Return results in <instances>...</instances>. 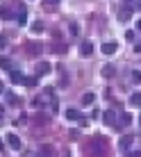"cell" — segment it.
Instances as JSON below:
<instances>
[{"mask_svg": "<svg viewBox=\"0 0 141 157\" xmlns=\"http://www.w3.org/2000/svg\"><path fill=\"white\" fill-rule=\"evenodd\" d=\"M5 141L9 144V148H12V150H21V148H23V141H21V139L16 137L14 132H12V134H7V139H5Z\"/></svg>", "mask_w": 141, "mask_h": 157, "instance_id": "6da1fadb", "label": "cell"}, {"mask_svg": "<svg viewBox=\"0 0 141 157\" xmlns=\"http://www.w3.org/2000/svg\"><path fill=\"white\" fill-rule=\"evenodd\" d=\"M102 121H105L107 125H114V123H116V112L114 109H105L102 112Z\"/></svg>", "mask_w": 141, "mask_h": 157, "instance_id": "7a4b0ae2", "label": "cell"}, {"mask_svg": "<svg viewBox=\"0 0 141 157\" xmlns=\"http://www.w3.org/2000/svg\"><path fill=\"white\" fill-rule=\"evenodd\" d=\"M116 43H114V41H107V43H102V48H100V50H102V55H107V57H109V55H114V52H116Z\"/></svg>", "mask_w": 141, "mask_h": 157, "instance_id": "3957f363", "label": "cell"}, {"mask_svg": "<svg viewBox=\"0 0 141 157\" xmlns=\"http://www.w3.org/2000/svg\"><path fill=\"white\" fill-rule=\"evenodd\" d=\"M66 118H68V121H84V116L80 114L78 109H68L66 112Z\"/></svg>", "mask_w": 141, "mask_h": 157, "instance_id": "277c9868", "label": "cell"}, {"mask_svg": "<svg viewBox=\"0 0 141 157\" xmlns=\"http://www.w3.org/2000/svg\"><path fill=\"white\" fill-rule=\"evenodd\" d=\"M80 52H82L84 57H89L91 52H93V43H91V41H84V43H82V48H80Z\"/></svg>", "mask_w": 141, "mask_h": 157, "instance_id": "5b68a950", "label": "cell"}, {"mask_svg": "<svg viewBox=\"0 0 141 157\" xmlns=\"http://www.w3.org/2000/svg\"><path fill=\"white\" fill-rule=\"evenodd\" d=\"M9 78H12V82H23V73H21V71H12V73H9Z\"/></svg>", "mask_w": 141, "mask_h": 157, "instance_id": "8992f818", "label": "cell"}, {"mask_svg": "<svg viewBox=\"0 0 141 157\" xmlns=\"http://www.w3.org/2000/svg\"><path fill=\"white\" fill-rule=\"evenodd\" d=\"M48 71H50V66H48V64H46V62H41V64H39V66H36V75H46Z\"/></svg>", "mask_w": 141, "mask_h": 157, "instance_id": "52a82bcc", "label": "cell"}, {"mask_svg": "<svg viewBox=\"0 0 141 157\" xmlns=\"http://www.w3.org/2000/svg\"><path fill=\"white\" fill-rule=\"evenodd\" d=\"M130 144H132V137L121 139V150H130Z\"/></svg>", "mask_w": 141, "mask_h": 157, "instance_id": "ba28073f", "label": "cell"}, {"mask_svg": "<svg viewBox=\"0 0 141 157\" xmlns=\"http://www.w3.org/2000/svg\"><path fill=\"white\" fill-rule=\"evenodd\" d=\"M18 23H21V25L28 23V12H25V9H21V12H18Z\"/></svg>", "mask_w": 141, "mask_h": 157, "instance_id": "9c48e42d", "label": "cell"}, {"mask_svg": "<svg viewBox=\"0 0 141 157\" xmlns=\"http://www.w3.org/2000/svg\"><path fill=\"white\" fill-rule=\"evenodd\" d=\"M118 18H121V21H130V18H132V14H130V9H121V14H118Z\"/></svg>", "mask_w": 141, "mask_h": 157, "instance_id": "30bf717a", "label": "cell"}, {"mask_svg": "<svg viewBox=\"0 0 141 157\" xmlns=\"http://www.w3.org/2000/svg\"><path fill=\"white\" fill-rule=\"evenodd\" d=\"M93 100H96V96H93V94H84V96H82V102H84V105H91Z\"/></svg>", "mask_w": 141, "mask_h": 157, "instance_id": "8fae6325", "label": "cell"}, {"mask_svg": "<svg viewBox=\"0 0 141 157\" xmlns=\"http://www.w3.org/2000/svg\"><path fill=\"white\" fill-rule=\"evenodd\" d=\"M130 102H132V105H139L141 102V94H132L130 96Z\"/></svg>", "mask_w": 141, "mask_h": 157, "instance_id": "7c38bea8", "label": "cell"}, {"mask_svg": "<svg viewBox=\"0 0 141 157\" xmlns=\"http://www.w3.org/2000/svg\"><path fill=\"white\" fill-rule=\"evenodd\" d=\"M23 84H25V86H36V78H25Z\"/></svg>", "mask_w": 141, "mask_h": 157, "instance_id": "4fadbf2b", "label": "cell"}, {"mask_svg": "<svg viewBox=\"0 0 141 157\" xmlns=\"http://www.w3.org/2000/svg\"><path fill=\"white\" fill-rule=\"evenodd\" d=\"M32 30H34V32H41V30H43V23H41V21H34V23H32Z\"/></svg>", "mask_w": 141, "mask_h": 157, "instance_id": "5bb4252c", "label": "cell"}, {"mask_svg": "<svg viewBox=\"0 0 141 157\" xmlns=\"http://www.w3.org/2000/svg\"><path fill=\"white\" fill-rule=\"evenodd\" d=\"M102 75H107V78H112V75H114V66H105V68H102Z\"/></svg>", "mask_w": 141, "mask_h": 157, "instance_id": "9a60e30c", "label": "cell"}, {"mask_svg": "<svg viewBox=\"0 0 141 157\" xmlns=\"http://www.w3.org/2000/svg\"><path fill=\"white\" fill-rule=\"evenodd\" d=\"M0 66H2V68H9V66H12V62H9L7 57H0Z\"/></svg>", "mask_w": 141, "mask_h": 157, "instance_id": "2e32d148", "label": "cell"}, {"mask_svg": "<svg viewBox=\"0 0 141 157\" xmlns=\"http://www.w3.org/2000/svg\"><path fill=\"white\" fill-rule=\"evenodd\" d=\"M132 82H141V73L139 71H132Z\"/></svg>", "mask_w": 141, "mask_h": 157, "instance_id": "e0dca14e", "label": "cell"}, {"mask_svg": "<svg viewBox=\"0 0 141 157\" xmlns=\"http://www.w3.org/2000/svg\"><path fill=\"white\" fill-rule=\"evenodd\" d=\"M125 39H128V41H134V32H132V30L125 32Z\"/></svg>", "mask_w": 141, "mask_h": 157, "instance_id": "ac0fdd59", "label": "cell"}, {"mask_svg": "<svg viewBox=\"0 0 141 157\" xmlns=\"http://www.w3.org/2000/svg\"><path fill=\"white\" fill-rule=\"evenodd\" d=\"M7 100H9V102H18V98H16L14 94H7Z\"/></svg>", "mask_w": 141, "mask_h": 157, "instance_id": "d6986e66", "label": "cell"}, {"mask_svg": "<svg viewBox=\"0 0 141 157\" xmlns=\"http://www.w3.org/2000/svg\"><path fill=\"white\" fill-rule=\"evenodd\" d=\"M7 46V39H5V36H0V48H5Z\"/></svg>", "mask_w": 141, "mask_h": 157, "instance_id": "ffe728a7", "label": "cell"}, {"mask_svg": "<svg viewBox=\"0 0 141 157\" xmlns=\"http://www.w3.org/2000/svg\"><path fill=\"white\" fill-rule=\"evenodd\" d=\"M137 30H139V32H141V18H139V21H137Z\"/></svg>", "mask_w": 141, "mask_h": 157, "instance_id": "44dd1931", "label": "cell"}, {"mask_svg": "<svg viewBox=\"0 0 141 157\" xmlns=\"http://www.w3.org/2000/svg\"><path fill=\"white\" fill-rule=\"evenodd\" d=\"M137 9H139V12H141V0H137Z\"/></svg>", "mask_w": 141, "mask_h": 157, "instance_id": "7402d4cb", "label": "cell"}, {"mask_svg": "<svg viewBox=\"0 0 141 157\" xmlns=\"http://www.w3.org/2000/svg\"><path fill=\"white\" fill-rule=\"evenodd\" d=\"M46 2H48V5H50V2H52V5H55V2H59V0H46Z\"/></svg>", "mask_w": 141, "mask_h": 157, "instance_id": "603a6c76", "label": "cell"}, {"mask_svg": "<svg viewBox=\"0 0 141 157\" xmlns=\"http://www.w3.org/2000/svg\"><path fill=\"white\" fill-rule=\"evenodd\" d=\"M130 157H141V153H132V155H130Z\"/></svg>", "mask_w": 141, "mask_h": 157, "instance_id": "cb8c5ba5", "label": "cell"}, {"mask_svg": "<svg viewBox=\"0 0 141 157\" xmlns=\"http://www.w3.org/2000/svg\"><path fill=\"white\" fill-rule=\"evenodd\" d=\"M0 94H2V84H0Z\"/></svg>", "mask_w": 141, "mask_h": 157, "instance_id": "d4e9b609", "label": "cell"}, {"mask_svg": "<svg viewBox=\"0 0 141 157\" xmlns=\"http://www.w3.org/2000/svg\"><path fill=\"white\" fill-rule=\"evenodd\" d=\"M0 150H2V141H0Z\"/></svg>", "mask_w": 141, "mask_h": 157, "instance_id": "484cf974", "label": "cell"}, {"mask_svg": "<svg viewBox=\"0 0 141 157\" xmlns=\"http://www.w3.org/2000/svg\"><path fill=\"white\" fill-rule=\"evenodd\" d=\"M64 157H70V155H64Z\"/></svg>", "mask_w": 141, "mask_h": 157, "instance_id": "4316f807", "label": "cell"}, {"mask_svg": "<svg viewBox=\"0 0 141 157\" xmlns=\"http://www.w3.org/2000/svg\"><path fill=\"white\" fill-rule=\"evenodd\" d=\"M139 123H141V116H139Z\"/></svg>", "mask_w": 141, "mask_h": 157, "instance_id": "83f0119b", "label": "cell"}]
</instances>
